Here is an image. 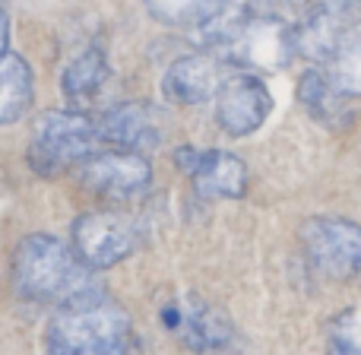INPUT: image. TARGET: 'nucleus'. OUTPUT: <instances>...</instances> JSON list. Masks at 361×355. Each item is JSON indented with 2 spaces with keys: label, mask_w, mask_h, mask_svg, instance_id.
<instances>
[{
  "label": "nucleus",
  "mask_w": 361,
  "mask_h": 355,
  "mask_svg": "<svg viewBox=\"0 0 361 355\" xmlns=\"http://www.w3.org/2000/svg\"><path fill=\"white\" fill-rule=\"evenodd\" d=\"M175 162L180 172L190 175L193 191L203 200H238L247 191V169L235 152L180 146Z\"/></svg>",
  "instance_id": "obj_10"
},
{
  "label": "nucleus",
  "mask_w": 361,
  "mask_h": 355,
  "mask_svg": "<svg viewBox=\"0 0 361 355\" xmlns=\"http://www.w3.org/2000/svg\"><path fill=\"white\" fill-rule=\"evenodd\" d=\"M99 131L95 118L86 112H44L32 124L29 140V165L35 175L57 178L63 172H76V165L86 162L99 150Z\"/></svg>",
  "instance_id": "obj_3"
},
{
  "label": "nucleus",
  "mask_w": 361,
  "mask_h": 355,
  "mask_svg": "<svg viewBox=\"0 0 361 355\" xmlns=\"http://www.w3.org/2000/svg\"><path fill=\"white\" fill-rule=\"evenodd\" d=\"M305 257L330 279H355L361 270L358 225L336 216H314L301 225Z\"/></svg>",
  "instance_id": "obj_7"
},
{
  "label": "nucleus",
  "mask_w": 361,
  "mask_h": 355,
  "mask_svg": "<svg viewBox=\"0 0 361 355\" xmlns=\"http://www.w3.org/2000/svg\"><path fill=\"white\" fill-rule=\"evenodd\" d=\"M317 4H326V6H339V10H355L358 0H317Z\"/></svg>",
  "instance_id": "obj_20"
},
{
  "label": "nucleus",
  "mask_w": 361,
  "mask_h": 355,
  "mask_svg": "<svg viewBox=\"0 0 361 355\" xmlns=\"http://www.w3.org/2000/svg\"><path fill=\"white\" fill-rule=\"evenodd\" d=\"M95 118L99 143L111 150H130V152H149L165 143L169 137V121L162 108L152 102H118V105L102 108Z\"/></svg>",
  "instance_id": "obj_8"
},
{
  "label": "nucleus",
  "mask_w": 361,
  "mask_h": 355,
  "mask_svg": "<svg viewBox=\"0 0 361 355\" xmlns=\"http://www.w3.org/2000/svg\"><path fill=\"white\" fill-rule=\"evenodd\" d=\"M149 16L169 29H193L197 32L206 19H212L222 0H143Z\"/></svg>",
  "instance_id": "obj_16"
},
{
  "label": "nucleus",
  "mask_w": 361,
  "mask_h": 355,
  "mask_svg": "<svg viewBox=\"0 0 361 355\" xmlns=\"http://www.w3.org/2000/svg\"><path fill=\"white\" fill-rule=\"evenodd\" d=\"M175 333L193 352H219L235 339V327H231L228 314L222 308H216L212 301L197 299V295H190L187 301L178 305Z\"/></svg>",
  "instance_id": "obj_13"
},
{
  "label": "nucleus",
  "mask_w": 361,
  "mask_h": 355,
  "mask_svg": "<svg viewBox=\"0 0 361 355\" xmlns=\"http://www.w3.org/2000/svg\"><path fill=\"white\" fill-rule=\"evenodd\" d=\"M361 349H339V346H330L326 349V355H358Z\"/></svg>",
  "instance_id": "obj_21"
},
{
  "label": "nucleus",
  "mask_w": 361,
  "mask_h": 355,
  "mask_svg": "<svg viewBox=\"0 0 361 355\" xmlns=\"http://www.w3.org/2000/svg\"><path fill=\"white\" fill-rule=\"evenodd\" d=\"M35 99V80H32V67L25 57L0 54V124H13L32 108Z\"/></svg>",
  "instance_id": "obj_15"
},
{
  "label": "nucleus",
  "mask_w": 361,
  "mask_h": 355,
  "mask_svg": "<svg viewBox=\"0 0 361 355\" xmlns=\"http://www.w3.org/2000/svg\"><path fill=\"white\" fill-rule=\"evenodd\" d=\"M10 276L25 301L51 308H63L105 289L95 279V270H89L73 254L70 241L48 235V231H32L16 244Z\"/></svg>",
  "instance_id": "obj_1"
},
{
  "label": "nucleus",
  "mask_w": 361,
  "mask_h": 355,
  "mask_svg": "<svg viewBox=\"0 0 361 355\" xmlns=\"http://www.w3.org/2000/svg\"><path fill=\"white\" fill-rule=\"evenodd\" d=\"M216 57L222 64H238L247 73L250 70L273 73V70L288 67L295 57L292 23L286 16H276V13H260V16L244 19Z\"/></svg>",
  "instance_id": "obj_5"
},
{
  "label": "nucleus",
  "mask_w": 361,
  "mask_h": 355,
  "mask_svg": "<svg viewBox=\"0 0 361 355\" xmlns=\"http://www.w3.org/2000/svg\"><path fill=\"white\" fill-rule=\"evenodd\" d=\"M212 99H216V121L228 137H250L273 112V95L267 83L247 70L225 73Z\"/></svg>",
  "instance_id": "obj_9"
},
{
  "label": "nucleus",
  "mask_w": 361,
  "mask_h": 355,
  "mask_svg": "<svg viewBox=\"0 0 361 355\" xmlns=\"http://www.w3.org/2000/svg\"><path fill=\"white\" fill-rule=\"evenodd\" d=\"M225 80V64L209 51L184 54L165 70L162 95L171 105H203L216 95L219 83Z\"/></svg>",
  "instance_id": "obj_12"
},
{
  "label": "nucleus",
  "mask_w": 361,
  "mask_h": 355,
  "mask_svg": "<svg viewBox=\"0 0 361 355\" xmlns=\"http://www.w3.org/2000/svg\"><path fill=\"white\" fill-rule=\"evenodd\" d=\"M108 86H111V64L102 48H86L80 57L67 64L61 76L63 99L73 105V112L92 114L102 105Z\"/></svg>",
  "instance_id": "obj_14"
},
{
  "label": "nucleus",
  "mask_w": 361,
  "mask_h": 355,
  "mask_svg": "<svg viewBox=\"0 0 361 355\" xmlns=\"http://www.w3.org/2000/svg\"><path fill=\"white\" fill-rule=\"evenodd\" d=\"M6 48H10V19L0 10V54H6Z\"/></svg>",
  "instance_id": "obj_19"
},
{
  "label": "nucleus",
  "mask_w": 361,
  "mask_h": 355,
  "mask_svg": "<svg viewBox=\"0 0 361 355\" xmlns=\"http://www.w3.org/2000/svg\"><path fill=\"white\" fill-rule=\"evenodd\" d=\"M130 346L133 324L105 289L54 308L44 333V355H130Z\"/></svg>",
  "instance_id": "obj_2"
},
{
  "label": "nucleus",
  "mask_w": 361,
  "mask_h": 355,
  "mask_svg": "<svg viewBox=\"0 0 361 355\" xmlns=\"http://www.w3.org/2000/svg\"><path fill=\"white\" fill-rule=\"evenodd\" d=\"M269 4H273V10L279 13V16H286V13H301L311 0H269Z\"/></svg>",
  "instance_id": "obj_18"
},
{
  "label": "nucleus",
  "mask_w": 361,
  "mask_h": 355,
  "mask_svg": "<svg viewBox=\"0 0 361 355\" xmlns=\"http://www.w3.org/2000/svg\"><path fill=\"white\" fill-rule=\"evenodd\" d=\"M298 102L317 124L330 127V131L355 124L358 92L345 89L336 76H330L320 67H307L298 76Z\"/></svg>",
  "instance_id": "obj_11"
},
{
  "label": "nucleus",
  "mask_w": 361,
  "mask_h": 355,
  "mask_svg": "<svg viewBox=\"0 0 361 355\" xmlns=\"http://www.w3.org/2000/svg\"><path fill=\"white\" fill-rule=\"evenodd\" d=\"M326 343L339 346V349H361V339H358V311L355 308H345L343 314L326 324Z\"/></svg>",
  "instance_id": "obj_17"
},
{
  "label": "nucleus",
  "mask_w": 361,
  "mask_h": 355,
  "mask_svg": "<svg viewBox=\"0 0 361 355\" xmlns=\"http://www.w3.org/2000/svg\"><path fill=\"white\" fill-rule=\"evenodd\" d=\"M76 178L99 200H105L111 206H127L149 191L152 165L143 152L99 146L86 162L76 165Z\"/></svg>",
  "instance_id": "obj_6"
},
{
  "label": "nucleus",
  "mask_w": 361,
  "mask_h": 355,
  "mask_svg": "<svg viewBox=\"0 0 361 355\" xmlns=\"http://www.w3.org/2000/svg\"><path fill=\"white\" fill-rule=\"evenodd\" d=\"M143 244V229L140 222L124 212L121 206H105V210H89L73 222L70 231V248L86 263L89 270H111L130 254H137Z\"/></svg>",
  "instance_id": "obj_4"
}]
</instances>
